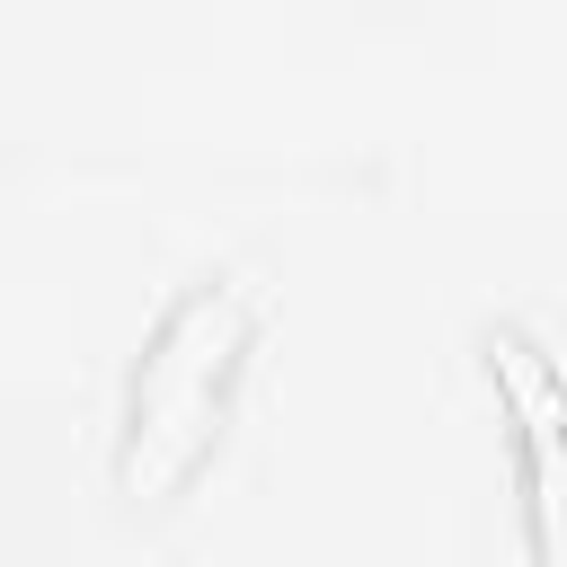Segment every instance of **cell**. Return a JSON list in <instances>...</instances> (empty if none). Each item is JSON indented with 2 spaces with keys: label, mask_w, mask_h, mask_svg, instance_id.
Here are the masks:
<instances>
[{
  "label": "cell",
  "mask_w": 567,
  "mask_h": 567,
  "mask_svg": "<svg viewBox=\"0 0 567 567\" xmlns=\"http://www.w3.org/2000/svg\"><path fill=\"white\" fill-rule=\"evenodd\" d=\"M239 346H248V301L230 284H204L168 310L159 346L133 372V443H124L133 487H168L221 434V390L239 372Z\"/></svg>",
  "instance_id": "6da1fadb"
},
{
  "label": "cell",
  "mask_w": 567,
  "mask_h": 567,
  "mask_svg": "<svg viewBox=\"0 0 567 567\" xmlns=\"http://www.w3.org/2000/svg\"><path fill=\"white\" fill-rule=\"evenodd\" d=\"M523 443H532V496L549 505V496H558V478H549V434H540V425H523Z\"/></svg>",
  "instance_id": "7a4b0ae2"
}]
</instances>
